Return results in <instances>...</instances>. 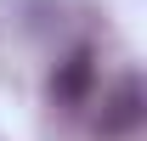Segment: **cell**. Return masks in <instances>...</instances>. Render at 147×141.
I'll list each match as a JSON object with an SVG mask.
<instances>
[{
  "instance_id": "obj_1",
  "label": "cell",
  "mask_w": 147,
  "mask_h": 141,
  "mask_svg": "<svg viewBox=\"0 0 147 141\" xmlns=\"http://www.w3.org/2000/svg\"><path fill=\"white\" fill-rule=\"evenodd\" d=\"M142 119H147L142 79H136V73H125V79L102 96V136H108V141H125V136H136V130H142Z\"/></svg>"
},
{
  "instance_id": "obj_2",
  "label": "cell",
  "mask_w": 147,
  "mask_h": 141,
  "mask_svg": "<svg viewBox=\"0 0 147 141\" xmlns=\"http://www.w3.org/2000/svg\"><path fill=\"white\" fill-rule=\"evenodd\" d=\"M91 85H96V56H91V45H79V51H68L62 62H57L51 96H57L62 107H79L85 96H91Z\"/></svg>"
}]
</instances>
